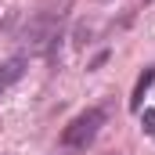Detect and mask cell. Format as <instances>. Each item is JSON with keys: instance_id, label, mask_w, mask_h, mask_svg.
<instances>
[{"instance_id": "1", "label": "cell", "mask_w": 155, "mask_h": 155, "mask_svg": "<svg viewBox=\"0 0 155 155\" xmlns=\"http://www.w3.org/2000/svg\"><path fill=\"white\" fill-rule=\"evenodd\" d=\"M65 15H69V0H43L36 11H29V18H25V43L33 47V51H51L58 36H61V22H65Z\"/></svg>"}, {"instance_id": "6", "label": "cell", "mask_w": 155, "mask_h": 155, "mask_svg": "<svg viewBox=\"0 0 155 155\" xmlns=\"http://www.w3.org/2000/svg\"><path fill=\"white\" fill-rule=\"evenodd\" d=\"M0 94H4V87H0Z\"/></svg>"}, {"instance_id": "3", "label": "cell", "mask_w": 155, "mask_h": 155, "mask_svg": "<svg viewBox=\"0 0 155 155\" xmlns=\"http://www.w3.org/2000/svg\"><path fill=\"white\" fill-rule=\"evenodd\" d=\"M155 83V65H148L141 79H137V87H134V94H130V112H141V101H144V94H148V87Z\"/></svg>"}, {"instance_id": "2", "label": "cell", "mask_w": 155, "mask_h": 155, "mask_svg": "<svg viewBox=\"0 0 155 155\" xmlns=\"http://www.w3.org/2000/svg\"><path fill=\"white\" fill-rule=\"evenodd\" d=\"M101 126H105V108H87V112H79V116L61 130V148H65V152H87V148L94 144V137L101 134Z\"/></svg>"}, {"instance_id": "5", "label": "cell", "mask_w": 155, "mask_h": 155, "mask_svg": "<svg viewBox=\"0 0 155 155\" xmlns=\"http://www.w3.org/2000/svg\"><path fill=\"white\" fill-rule=\"evenodd\" d=\"M141 123H144V134L155 141V108H144V116H141Z\"/></svg>"}, {"instance_id": "4", "label": "cell", "mask_w": 155, "mask_h": 155, "mask_svg": "<svg viewBox=\"0 0 155 155\" xmlns=\"http://www.w3.org/2000/svg\"><path fill=\"white\" fill-rule=\"evenodd\" d=\"M22 72H25V58H22V54L7 58V61L0 65V87H11L15 79H22Z\"/></svg>"}]
</instances>
